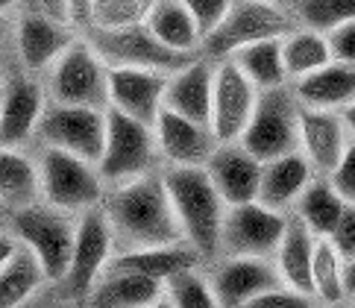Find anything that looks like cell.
I'll list each match as a JSON object with an SVG mask.
<instances>
[{
    "label": "cell",
    "mask_w": 355,
    "mask_h": 308,
    "mask_svg": "<svg viewBox=\"0 0 355 308\" xmlns=\"http://www.w3.org/2000/svg\"><path fill=\"white\" fill-rule=\"evenodd\" d=\"M100 209L115 235V250H147L185 241L162 173L106 188Z\"/></svg>",
    "instance_id": "1"
},
{
    "label": "cell",
    "mask_w": 355,
    "mask_h": 308,
    "mask_svg": "<svg viewBox=\"0 0 355 308\" xmlns=\"http://www.w3.org/2000/svg\"><path fill=\"white\" fill-rule=\"evenodd\" d=\"M162 182L168 188L185 243H191L202 262H214L220 255V226L230 205L218 194L206 168H168Z\"/></svg>",
    "instance_id": "2"
},
{
    "label": "cell",
    "mask_w": 355,
    "mask_h": 308,
    "mask_svg": "<svg viewBox=\"0 0 355 308\" xmlns=\"http://www.w3.org/2000/svg\"><path fill=\"white\" fill-rule=\"evenodd\" d=\"M159 164L162 153L153 126L135 121L118 109H106V141L103 156L97 162V171L103 176L106 188L159 173Z\"/></svg>",
    "instance_id": "3"
},
{
    "label": "cell",
    "mask_w": 355,
    "mask_h": 308,
    "mask_svg": "<svg viewBox=\"0 0 355 308\" xmlns=\"http://www.w3.org/2000/svg\"><path fill=\"white\" fill-rule=\"evenodd\" d=\"M9 221L12 235L21 247H27L35 255V262L44 271V279L65 282L73 253V235H77V217L47 203H33L27 209L12 212Z\"/></svg>",
    "instance_id": "4"
},
{
    "label": "cell",
    "mask_w": 355,
    "mask_h": 308,
    "mask_svg": "<svg viewBox=\"0 0 355 308\" xmlns=\"http://www.w3.org/2000/svg\"><path fill=\"white\" fill-rule=\"evenodd\" d=\"M39 179H42V203L53 205L59 212H68L73 217L88 209H97L106 197V182L100 176L97 164L62 150L44 147L39 159Z\"/></svg>",
    "instance_id": "5"
},
{
    "label": "cell",
    "mask_w": 355,
    "mask_h": 308,
    "mask_svg": "<svg viewBox=\"0 0 355 308\" xmlns=\"http://www.w3.org/2000/svg\"><path fill=\"white\" fill-rule=\"evenodd\" d=\"M47 100L62 106L109 109V68L85 38H77L47 68Z\"/></svg>",
    "instance_id": "6"
},
{
    "label": "cell",
    "mask_w": 355,
    "mask_h": 308,
    "mask_svg": "<svg viewBox=\"0 0 355 308\" xmlns=\"http://www.w3.org/2000/svg\"><path fill=\"white\" fill-rule=\"evenodd\" d=\"M294 30L288 9L276 0H232L230 15L220 21V27L202 38L200 50L209 59H230L235 50L247 47L261 38H282Z\"/></svg>",
    "instance_id": "7"
},
{
    "label": "cell",
    "mask_w": 355,
    "mask_h": 308,
    "mask_svg": "<svg viewBox=\"0 0 355 308\" xmlns=\"http://www.w3.org/2000/svg\"><path fill=\"white\" fill-rule=\"evenodd\" d=\"M85 42L94 47V53L103 59L106 68H141V71L164 74V76L185 68L197 56V53L194 56L176 53V50L164 47L144 24H132V27H121V30L92 27Z\"/></svg>",
    "instance_id": "8"
},
{
    "label": "cell",
    "mask_w": 355,
    "mask_h": 308,
    "mask_svg": "<svg viewBox=\"0 0 355 308\" xmlns=\"http://www.w3.org/2000/svg\"><path fill=\"white\" fill-rule=\"evenodd\" d=\"M297 123H300V100L294 88L279 85L259 92L256 109L238 144L250 150L259 162H270L276 156L297 150Z\"/></svg>",
    "instance_id": "9"
},
{
    "label": "cell",
    "mask_w": 355,
    "mask_h": 308,
    "mask_svg": "<svg viewBox=\"0 0 355 308\" xmlns=\"http://www.w3.org/2000/svg\"><path fill=\"white\" fill-rule=\"evenodd\" d=\"M35 135L50 150H62L85 162H100L106 141V109H85V106H62L50 103L39 121Z\"/></svg>",
    "instance_id": "10"
},
{
    "label": "cell",
    "mask_w": 355,
    "mask_h": 308,
    "mask_svg": "<svg viewBox=\"0 0 355 308\" xmlns=\"http://www.w3.org/2000/svg\"><path fill=\"white\" fill-rule=\"evenodd\" d=\"M288 214L256 203L230 205L220 226V255H256L273 259L279 241L285 235Z\"/></svg>",
    "instance_id": "11"
},
{
    "label": "cell",
    "mask_w": 355,
    "mask_h": 308,
    "mask_svg": "<svg viewBox=\"0 0 355 308\" xmlns=\"http://www.w3.org/2000/svg\"><path fill=\"white\" fill-rule=\"evenodd\" d=\"M259 88L241 74L230 59L214 62V85H211V112L209 130L218 144H232L244 135L250 114L256 109Z\"/></svg>",
    "instance_id": "12"
},
{
    "label": "cell",
    "mask_w": 355,
    "mask_h": 308,
    "mask_svg": "<svg viewBox=\"0 0 355 308\" xmlns=\"http://www.w3.org/2000/svg\"><path fill=\"white\" fill-rule=\"evenodd\" d=\"M112 255H115V235H112L103 209L97 205V209L77 214V235H73V253L65 276V285L73 297L85 300V293L106 271Z\"/></svg>",
    "instance_id": "13"
},
{
    "label": "cell",
    "mask_w": 355,
    "mask_h": 308,
    "mask_svg": "<svg viewBox=\"0 0 355 308\" xmlns=\"http://www.w3.org/2000/svg\"><path fill=\"white\" fill-rule=\"evenodd\" d=\"M209 279L220 308H241L252 297H259V293L282 285L273 259H256V255H223V259H214Z\"/></svg>",
    "instance_id": "14"
},
{
    "label": "cell",
    "mask_w": 355,
    "mask_h": 308,
    "mask_svg": "<svg viewBox=\"0 0 355 308\" xmlns=\"http://www.w3.org/2000/svg\"><path fill=\"white\" fill-rule=\"evenodd\" d=\"M153 132H156L162 162L168 168H206L209 156L218 147V138L211 135L209 123L182 118V114H176L171 109L159 112Z\"/></svg>",
    "instance_id": "15"
},
{
    "label": "cell",
    "mask_w": 355,
    "mask_h": 308,
    "mask_svg": "<svg viewBox=\"0 0 355 308\" xmlns=\"http://www.w3.org/2000/svg\"><path fill=\"white\" fill-rule=\"evenodd\" d=\"M344 118L338 112L326 109H309L300 106V123H297V150L309 159L317 176H329L335 164L344 156L349 144Z\"/></svg>",
    "instance_id": "16"
},
{
    "label": "cell",
    "mask_w": 355,
    "mask_h": 308,
    "mask_svg": "<svg viewBox=\"0 0 355 308\" xmlns=\"http://www.w3.org/2000/svg\"><path fill=\"white\" fill-rule=\"evenodd\" d=\"M168 76L141 68H109V109L153 126L164 109Z\"/></svg>",
    "instance_id": "17"
},
{
    "label": "cell",
    "mask_w": 355,
    "mask_h": 308,
    "mask_svg": "<svg viewBox=\"0 0 355 308\" xmlns=\"http://www.w3.org/2000/svg\"><path fill=\"white\" fill-rule=\"evenodd\" d=\"M261 164L250 150H244L232 141V144H218L206 162V173L218 188L226 205H244L259 200L261 185Z\"/></svg>",
    "instance_id": "18"
},
{
    "label": "cell",
    "mask_w": 355,
    "mask_h": 308,
    "mask_svg": "<svg viewBox=\"0 0 355 308\" xmlns=\"http://www.w3.org/2000/svg\"><path fill=\"white\" fill-rule=\"evenodd\" d=\"M47 106V92L30 80L15 76L6 83L3 106H0V147L21 150L39 130V121Z\"/></svg>",
    "instance_id": "19"
},
{
    "label": "cell",
    "mask_w": 355,
    "mask_h": 308,
    "mask_svg": "<svg viewBox=\"0 0 355 308\" xmlns=\"http://www.w3.org/2000/svg\"><path fill=\"white\" fill-rule=\"evenodd\" d=\"M77 38H80L77 30L68 27V24L33 15V12H24L18 27H15L18 56L30 74L47 71L73 42H77Z\"/></svg>",
    "instance_id": "20"
},
{
    "label": "cell",
    "mask_w": 355,
    "mask_h": 308,
    "mask_svg": "<svg viewBox=\"0 0 355 308\" xmlns=\"http://www.w3.org/2000/svg\"><path fill=\"white\" fill-rule=\"evenodd\" d=\"M202 255L191 247V243H168V247H147V250H115V255L109 259L106 271H126L138 273L156 282H168L173 276H180L185 271H197L202 267Z\"/></svg>",
    "instance_id": "21"
},
{
    "label": "cell",
    "mask_w": 355,
    "mask_h": 308,
    "mask_svg": "<svg viewBox=\"0 0 355 308\" xmlns=\"http://www.w3.org/2000/svg\"><path fill=\"white\" fill-rule=\"evenodd\" d=\"M314 176H317L314 168L300 150H291V153H285V156H276L270 162H264L261 164L259 203L268 205V209L291 214L297 200L302 197V191L311 185Z\"/></svg>",
    "instance_id": "22"
},
{
    "label": "cell",
    "mask_w": 355,
    "mask_h": 308,
    "mask_svg": "<svg viewBox=\"0 0 355 308\" xmlns=\"http://www.w3.org/2000/svg\"><path fill=\"white\" fill-rule=\"evenodd\" d=\"M211 85H214V59L194 56L185 68L168 76L164 92V109L197 123H209L211 112Z\"/></svg>",
    "instance_id": "23"
},
{
    "label": "cell",
    "mask_w": 355,
    "mask_h": 308,
    "mask_svg": "<svg viewBox=\"0 0 355 308\" xmlns=\"http://www.w3.org/2000/svg\"><path fill=\"white\" fill-rule=\"evenodd\" d=\"M291 88H294V97L300 100V106L326 109V112L340 114L347 106L355 103V65L332 59L329 65L297 80Z\"/></svg>",
    "instance_id": "24"
},
{
    "label": "cell",
    "mask_w": 355,
    "mask_h": 308,
    "mask_svg": "<svg viewBox=\"0 0 355 308\" xmlns=\"http://www.w3.org/2000/svg\"><path fill=\"white\" fill-rule=\"evenodd\" d=\"M162 297L164 285L156 279L126 271H103L85 293V308H150Z\"/></svg>",
    "instance_id": "25"
},
{
    "label": "cell",
    "mask_w": 355,
    "mask_h": 308,
    "mask_svg": "<svg viewBox=\"0 0 355 308\" xmlns=\"http://www.w3.org/2000/svg\"><path fill=\"white\" fill-rule=\"evenodd\" d=\"M314 235L302 226L300 217L288 214V226H285V235L279 241V247L273 253V264L279 271V279L282 285L302 291V293H311V255H314ZM314 297V293H311Z\"/></svg>",
    "instance_id": "26"
},
{
    "label": "cell",
    "mask_w": 355,
    "mask_h": 308,
    "mask_svg": "<svg viewBox=\"0 0 355 308\" xmlns=\"http://www.w3.org/2000/svg\"><path fill=\"white\" fill-rule=\"evenodd\" d=\"M33 203H42L39 162L24 156L21 150L0 147V209L12 214Z\"/></svg>",
    "instance_id": "27"
},
{
    "label": "cell",
    "mask_w": 355,
    "mask_h": 308,
    "mask_svg": "<svg viewBox=\"0 0 355 308\" xmlns=\"http://www.w3.org/2000/svg\"><path fill=\"white\" fill-rule=\"evenodd\" d=\"M144 27L153 33L164 47L176 50V53L194 56L202 44V35L197 30L194 18L188 15V9L182 6V0H153L144 15Z\"/></svg>",
    "instance_id": "28"
},
{
    "label": "cell",
    "mask_w": 355,
    "mask_h": 308,
    "mask_svg": "<svg viewBox=\"0 0 355 308\" xmlns=\"http://www.w3.org/2000/svg\"><path fill=\"white\" fill-rule=\"evenodd\" d=\"M344 209H347V203L340 200V194L332 185H329V179L314 176L311 185L302 191V197L297 200L291 214L300 217L302 226H306L314 238H332L340 217H344Z\"/></svg>",
    "instance_id": "29"
},
{
    "label": "cell",
    "mask_w": 355,
    "mask_h": 308,
    "mask_svg": "<svg viewBox=\"0 0 355 308\" xmlns=\"http://www.w3.org/2000/svg\"><path fill=\"white\" fill-rule=\"evenodd\" d=\"M230 62L259 88V92L288 85V74H285V62H282V38H261V42H252L247 47L235 50L230 56Z\"/></svg>",
    "instance_id": "30"
},
{
    "label": "cell",
    "mask_w": 355,
    "mask_h": 308,
    "mask_svg": "<svg viewBox=\"0 0 355 308\" xmlns=\"http://www.w3.org/2000/svg\"><path fill=\"white\" fill-rule=\"evenodd\" d=\"M344 255L332 243V238H317L311 255V293L320 305L340 308L347 302L344 285Z\"/></svg>",
    "instance_id": "31"
},
{
    "label": "cell",
    "mask_w": 355,
    "mask_h": 308,
    "mask_svg": "<svg viewBox=\"0 0 355 308\" xmlns=\"http://www.w3.org/2000/svg\"><path fill=\"white\" fill-rule=\"evenodd\" d=\"M282 62L288 80H302V76L314 74L332 62V50L323 33L309 30V27H294L291 33L282 35Z\"/></svg>",
    "instance_id": "32"
},
{
    "label": "cell",
    "mask_w": 355,
    "mask_h": 308,
    "mask_svg": "<svg viewBox=\"0 0 355 308\" xmlns=\"http://www.w3.org/2000/svg\"><path fill=\"white\" fill-rule=\"evenodd\" d=\"M44 282L47 279L42 264L35 262V255L27 247L18 243L15 255L0 267V308H21Z\"/></svg>",
    "instance_id": "33"
},
{
    "label": "cell",
    "mask_w": 355,
    "mask_h": 308,
    "mask_svg": "<svg viewBox=\"0 0 355 308\" xmlns=\"http://www.w3.org/2000/svg\"><path fill=\"white\" fill-rule=\"evenodd\" d=\"M164 300L171 302V308H220L211 279L202 273V267L164 282Z\"/></svg>",
    "instance_id": "34"
},
{
    "label": "cell",
    "mask_w": 355,
    "mask_h": 308,
    "mask_svg": "<svg viewBox=\"0 0 355 308\" xmlns=\"http://www.w3.org/2000/svg\"><path fill=\"white\" fill-rule=\"evenodd\" d=\"M300 24L317 33H329L355 18V0H297Z\"/></svg>",
    "instance_id": "35"
},
{
    "label": "cell",
    "mask_w": 355,
    "mask_h": 308,
    "mask_svg": "<svg viewBox=\"0 0 355 308\" xmlns=\"http://www.w3.org/2000/svg\"><path fill=\"white\" fill-rule=\"evenodd\" d=\"M153 0H92V24L88 30H121L144 24V15Z\"/></svg>",
    "instance_id": "36"
},
{
    "label": "cell",
    "mask_w": 355,
    "mask_h": 308,
    "mask_svg": "<svg viewBox=\"0 0 355 308\" xmlns=\"http://www.w3.org/2000/svg\"><path fill=\"white\" fill-rule=\"evenodd\" d=\"M182 6L188 9V15L194 18L200 35L206 38L209 33H214L220 27V21L230 15L232 0H182Z\"/></svg>",
    "instance_id": "37"
},
{
    "label": "cell",
    "mask_w": 355,
    "mask_h": 308,
    "mask_svg": "<svg viewBox=\"0 0 355 308\" xmlns=\"http://www.w3.org/2000/svg\"><path fill=\"white\" fill-rule=\"evenodd\" d=\"M241 308H317V300L311 293H302V291H294L288 285H279V288H270L252 297L250 302H244Z\"/></svg>",
    "instance_id": "38"
},
{
    "label": "cell",
    "mask_w": 355,
    "mask_h": 308,
    "mask_svg": "<svg viewBox=\"0 0 355 308\" xmlns=\"http://www.w3.org/2000/svg\"><path fill=\"white\" fill-rule=\"evenodd\" d=\"M329 185H332L340 200L344 203H355V138L347 144L344 156H340V162L335 164V171L326 176Z\"/></svg>",
    "instance_id": "39"
},
{
    "label": "cell",
    "mask_w": 355,
    "mask_h": 308,
    "mask_svg": "<svg viewBox=\"0 0 355 308\" xmlns=\"http://www.w3.org/2000/svg\"><path fill=\"white\" fill-rule=\"evenodd\" d=\"M329 50H332L335 62H347V65H355V18L340 24V27L326 33Z\"/></svg>",
    "instance_id": "40"
},
{
    "label": "cell",
    "mask_w": 355,
    "mask_h": 308,
    "mask_svg": "<svg viewBox=\"0 0 355 308\" xmlns=\"http://www.w3.org/2000/svg\"><path fill=\"white\" fill-rule=\"evenodd\" d=\"M332 243L340 250L344 259H352L355 255V203H347L344 217H340V223L332 235Z\"/></svg>",
    "instance_id": "41"
},
{
    "label": "cell",
    "mask_w": 355,
    "mask_h": 308,
    "mask_svg": "<svg viewBox=\"0 0 355 308\" xmlns=\"http://www.w3.org/2000/svg\"><path fill=\"white\" fill-rule=\"evenodd\" d=\"M30 12L33 15H42V18H50V21H59V24L73 27L68 0H30Z\"/></svg>",
    "instance_id": "42"
},
{
    "label": "cell",
    "mask_w": 355,
    "mask_h": 308,
    "mask_svg": "<svg viewBox=\"0 0 355 308\" xmlns=\"http://www.w3.org/2000/svg\"><path fill=\"white\" fill-rule=\"evenodd\" d=\"M73 27H88L92 24V0H68Z\"/></svg>",
    "instance_id": "43"
},
{
    "label": "cell",
    "mask_w": 355,
    "mask_h": 308,
    "mask_svg": "<svg viewBox=\"0 0 355 308\" xmlns=\"http://www.w3.org/2000/svg\"><path fill=\"white\" fill-rule=\"evenodd\" d=\"M15 250H18L15 235H12V232H0V267H3L12 255H15Z\"/></svg>",
    "instance_id": "44"
},
{
    "label": "cell",
    "mask_w": 355,
    "mask_h": 308,
    "mask_svg": "<svg viewBox=\"0 0 355 308\" xmlns=\"http://www.w3.org/2000/svg\"><path fill=\"white\" fill-rule=\"evenodd\" d=\"M344 285H347V302L355 297V255L344 262Z\"/></svg>",
    "instance_id": "45"
},
{
    "label": "cell",
    "mask_w": 355,
    "mask_h": 308,
    "mask_svg": "<svg viewBox=\"0 0 355 308\" xmlns=\"http://www.w3.org/2000/svg\"><path fill=\"white\" fill-rule=\"evenodd\" d=\"M340 118H344L347 132H352V135H355V103H352V106H347L344 112H340Z\"/></svg>",
    "instance_id": "46"
},
{
    "label": "cell",
    "mask_w": 355,
    "mask_h": 308,
    "mask_svg": "<svg viewBox=\"0 0 355 308\" xmlns=\"http://www.w3.org/2000/svg\"><path fill=\"white\" fill-rule=\"evenodd\" d=\"M15 3H18V0H0V18H3L6 12H9L12 6H15Z\"/></svg>",
    "instance_id": "47"
},
{
    "label": "cell",
    "mask_w": 355,
    "mask_h": 308,
    "mask_svg": "<svg viewBox=\"0 0 355 308\" xmlns=\"http://www.w3.org/2000/svg\"><path fill=\"white\" fill-rule=\"evenodd\" d=\"M3 94H6V80L0 76V106H3Z\"/></svg>",
    "instance_id": "48"
},
{
    "label": "cell",
    "mask_w": 355,
    "mask_h": 308,
    "mask_svg": "<svg viewBox=\"0 0 355 308\" xmlns=\"http://www.w3.org/2000/svg\"><path fill=\"white\" fill-rule=\"evenodd\" d=\"M150 308H171V302H168V300H164V297H162V300H159L156 305H150Z\"/></svg>",
    "instance_id": "49"
},
{
    "label": "cell",
    "mask_w": 355,
    "mask_h": 308,
    "mask_svg": "<svg viewBox=\"0 0 355 308\" xmlns=\"http://www.w3.org/2000/svg\"><path fill=\"white\" fill-rule=\"evenodd\" d=\"M349 302H352V305H349V308H355V297H352V300H349Z\"/></svg>",
    "instance_id": "50"
},
{
    "label": "cell",
    "mask_w": 355,
    "mask_h": 308,
    "mask_svg": "<svg viewBox=\"0 0 355 308\" xmlns=\"http://www.w3.org/2000/svg\"><path fill=\"white\" fill-rule=\"evenodd\" d=\"M323 308H332V305H323Z\"/></svg>",
    "instance_id": "51"
},
{
    "label": "cell",
    "mask_w": 355,
    "mask_h": 308,
    "mask_svg": "<svg viewBox=\"0 0 355 308\" xmlns=\"http://www.w3.org/2000/svg\"><path fill=\"white\" fill-rule=\"evenodd\" d=\"M276 3H282V0H276Z\"/></svg>",
    "instance_id": "52"
}]
</instances>
